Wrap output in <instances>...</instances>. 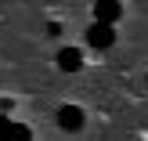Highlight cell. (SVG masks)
<instances>
[{
  "label": "cell",
  "instance_id": "obj_1",
  "mask_svg": "<svg viewBox=\"0 0 148 141\" xmlns=\"http://www.w3.org/2000/svg\"><path fill=\"white\" fill-rule=\"evenodd\" d=\"M87 43L90 47H112L116 43V29H112V22H101V18H94V25L87 29Z\"/></svg>",
  "mask_w": 148,
  "mask_h": 141
},
{
  "label": "cell",
  "instance_id": "obj_2",
  "mask_svg": "<svg viewBox=\"0 0 148 141\" xmlns=\"http://www.w3.org/2000/svg\"><path fill=\"white\" fill-rule=\"evenodd\" d=\"M94 18H101V22H119L123 18V4H119V0H94Z\"/></svg>",
  "mask_w": 148,
  "mask_h": 141
},
{
  "label": "cell",
  "instance_id": "obj_3",
  "mask_svg": "<svg viewBox=\"0 0 148 141\" xmlns=\"http://www.w3.org/2000/svg\"><path fill=\"white\" fill-rule=\"evenodd\" d=\"M58 123H62L65 130H79V127H83V109H76V105H65L62 112H58Z\"/></svg>",
  "mask_w": 148,
  "mask_h": 141
},
{
  "label": "cell",
  "instance_id": "obj_4",
  "mask_svg": "<svg viewBox=\"0 0 148 141\" xmlns=\"http://www.w3.org/2000/svg\"><path fill=\"white\" fill-rule=\"evenodd\" d=\"M79 65H83V54H79L76 47H65L62 54H58V69L62 72H79Z\"/></svg>",
  "mask_w": 148,
  "mask_h": 141
},
{
  "label": "cell",
  "instance_id": "obj_5",
  "mask_svg": "<svg viewBox=\"0 0 148 141\" xmlns=\"http://www.w3.org/2000/svg\"><path fill=\"white\" fill-rule=\"evenodd\" d=\"M11 130H14V123L7 120V116H0V134H11Z\"/></svg>",
  "mask_w": 148,
  "mask_h": 141
}]
</instances>
